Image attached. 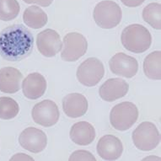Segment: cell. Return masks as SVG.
Returning <instances> with one entry per match:
<instances>
[{
    "label": "cell",
    "mask_w": 161,
    "mask_h": 161,
    "mask_svg": "<svg viewBox=\"0 0 161 161\" xmlns=\"http://www.w3.org/2000/svg\"><path fill=\"white\" fill-rule=\"evenodd\" d=\"M10 160H33V158L25 153H17L10 158Z\"/></svg>",
    "instance_id": "cell-26"
},
{
    "label": "cell",
    "mask_w": 161,
    "mask_h": 161,
    "mask_svg": "<svg viewBox=\"0 0 161 161\" xmlns=\"http://www.w3.org/2000/svg\"><path fill=\"white\" fill-rule=\"evenodd\" d=\"M34 38L23 25H12L0 32V55L7 61L17 62L31 53Z\"/></svg>",
    "instance_id": "cell-1"
},
{
    "label": "cell",
    "mask_w": 161,
    "mask_h": 161,
    "mask_svg": "<svg viewBox=\"0 0 161 161\" xmlns=\"http://www.w3.org/2000/svg\"><path fill=\"white\" fill-rule=\"evenodd\" d=\"M129 90V85L122 79H110L101 85L99 90L100 98L105 101L112 102L124 97Z\"/></svg>",
    "instance_id": "cell-13"
},
{
    "label": "cell",
    "mask_w": 161,
    "mask_h": 161,
    "mask_svg": "<svg viewBox=\"0 0 161 161\" xmlns=\"http://www.w3.org/2000/svg\"><path fill=\"white\" fill-rule=\"evenodd\" d=\"M143 20L156 30L161 29V5L158 3H151L143 10Z\"/></svg>",
    "instance_id": "cell-20"
},
{
    "label": "cell",
    "mask_w": 161,
    "mask_h": 161,
    "mask_svg": "<svg viewBox=\"0 0 161 161\" xmlns=\"http://www.w3.org/2000/svg\"><path fill=\"white\" fill-rule=\"evenodd\" d=\"M47 90V81L39 73L29 74L22 82L23 94L27 99L36 100L42 97Z\"/></svg>",
    "instance_id": "cell-15"
},
{
    "label": "cell",
    "mask_w": 161,
    "mask_h": 161,
    "mask_svg": "<svg viewBox=\"0 0 161 161\" xmlns=\"http://www.w3.org/2000/svg\"><path fill=\"white\" fill-rule=\"evenodd\" d=\"M87 99L81 94L72 93L66 95L63 100L64 113L71 118H78L84 116L88 111Z\"/></svg>",
    "instance_id": "cell-14"
},
{
    "label": "cell",
    "mask_w": 161,
    "mask_h": 161,
    "mask_svg": "<svg viewBox=\"0 0 161 161\" xmlns=\"http://www.w3.org/2000/svg\"><path fill=\"white\" fill-rule=\"evenodd\" d=\"M121 7L114 1L104 0L96 4L93 12V18L97 25L102 29H112L122 20Z\"/></svg>",
    "instance_id": "cell-3"
},
{
    "label": "cell",
    "mask_w": 161,
    "mask_h": 161,
    "mask_svg": "<svg viewBox=\"0 0 161 161\" xmlns=\"http://www.w3.org/2000/svg\"><path fill=\"white\" fill-rule=\"evenodd\" d=\"M23 20L28 27L40 29L47 25L48 17L47 14L40 7L33 5L25 8L23 14Z\"/></svg>",
    "instance_id": "cell-18"
},
{
    "label": "cell",
    "mask_w": 161,
    "mask_h": 161,
    "mask_svg": "<svg viewBox=\"0 0 161 161\" xmlns=\"http://www.w3.org/2000/svg\"><path fill=\"white\" fill-rule=\"evenodd\" d=\"M105 74L103 64L98 58H90L77 69V79L83 85L93 87L100 83Z\"/></svg>",
    "instance_id": "cell-7"
},
{
    "label": "cell",
    "mask_w": 161,
    "mask_h": 161,
    "mask_svg": "<svg viewBox=\"0 0 161 161\" xmlns=\"http://www.w3.org/2000/svg\"><path fill=\"white\" fill-rule=\"evenodd\" d=\"M34 122L42 127H53L58 122L59 110L54 101L44 100L35 105L31 111Z\"/></svg>",
    "instance_id": "cell-8"
},
{
    "label": "cell",
    "mask_w": 161,
    "mask_h": 161,
    "mask_svg": "<svg viewBox=\"0 0 161 161\" xmlns=\"http://www.w3.org/2000/svg\"><path fill=\"white\" fill-rule=\"evenodd\" d=\"M62 45L61 37L54 30L47 29L37 35V49L41 54L47 58H52L57 55L61 51Z\"/></svg>",
    "instance_id": "cell-10"
},
{
    "label": "cell",
    "mask_w": 161,
    "mask_h": 161,
    "mask_svg": "<svg viewBox=\"0 0 161 161\" xmlns=\"http://www.w3.org/2000/svg\"><path fill=\"white\" fill-rule=\"evenodd\" d=\"M19 111V106L10 97H0V119L10 120L14 118Z\"/></svg>",
    "instance_id": "cell-22"
},
{
    "label": "cell",
    "mask_w": 161,
    "mask_h": 161,
    "mask_svg": "<svg viewBox=\"0 0 161 161\" xmlns=\"http://www.w3.org/2000/svg\"><path fill=\"white\" fill-rule=\"evenodd\" d=\"M121 1L124 5L130 8H134V7L141 5L145 0H121Z\"/></svg>",
    "instance_id": "cell-25"
},
{
    "label": "cell",
    "mask_w": 161,
    "mask_h": 161,
    "mask_svg": "<svg viewBox=\"0 0 161 161\" xmlns=\"http://www.w3.org/2000/svg\"><path fill=\"white\" fill-rule=\"evenodd\" d=\"M96 158L92 153L89 151L85 150H78L72 153V155L69 158V160H91L95 161Z\"/></svg>",
    "instance_id": "cell-23"
},
{
    "label": "cell",
    "mask_w": 161,
    "mask_h": 161,
    "mask_svg": "<svg viewBox=\"0 0 161 161\" xmlns=\"http://www.w3.org/2000/svg\"><path fill=\"white\" fill-rule=\"evenodd\" d=\"M62 42L61 58L64 61H77L85 55L87 51V40L82 34L77 32L67 34Z\"/></svg>",
    "instance_id": "cell-6"
},
{
    "label": "cell",
    "mask_w": 161,
    "mask_h": 161,
    "mask_svg": "<svg viewBox=\"0 0 161 161\" xmlns=\"http://www.w3.org/2000/svg\"><path fill=\"white\" fill-rule=\"evenodd\" d=\"M122 46L127 51L142 53L148 50L152 43V36L147 28L139 24L130 25L122 31Z\"/></svg>",
    "instance_id": "cell-2"
},
{
    "label": "cell",
    "mask_w": 161,
    "mask_h": 161,
    "mask_svg": "<svg viewBox=\"0 0 161 161\" xmlns=\"http://www.w3.org/2000/svg\"><path fill=\"white\" fill-rule=\"evenodd\" d=\"M132 141L136 148L142 151L155 148L160 141L158 130L150 122H142L132 132Z\"/></svg>",
    "instance_id": "cell-5"
},
{
    "label": "cell",
    "mask_w": 161,
    "mask_h": 161,
    "mask_svg": "<svg viewBox=\"0 0 161 161\" xmlns=\"http://www.w3.org/2000/svg\"><path fill=\"white\" fill-rule=\"evenodd\" d=\"M23 74L18 69L6 67L0 69V91L14 94L20 90Z\"/></svg>",
    "instance_id": "cell-16"
},
{
    "label": "cell",
    "mask_w": 161,
    "mask_h": 161,
    "mask_svg": "<svg viewBox=\"0 0 161 161\" xmlns=\"http://www.w3.org/2000/svg\"><path fill=\"white\" fill-rule=\"evenodd\" d=\"M19 10L17 0H0V20H12L18 16Z\"/></svg>",
    "instance_id": "cell-21"
},
{
    "label": "cell",
    "mask_w": 161,
    "mask_h": 161,
    "mask_svg": "<svg viewBox=\"0 0 161 161\" xmlns=\"http://www.w3.org/2000/svg\"><path fill=\"white\" fill-rule=\"evenodd\" d=\"M143 72L148 79L159 80L161 78V53L153 52L148 54L143 62Z\"/></svg>",
    "instance_id": "cell-19"
},
{
    "label": "cell",
    "mask_w": 161,
    "mask_h": 161,
    "mask_svg": "<svg viewBox=\"0 0 161 161\" xmlns=\"http://www.w3.org/2000/svg\"><path fill=\"white\" fill-rule=\"evenodd\" d=\"M19 143L25 149L37 153L46 148L47 144V137L41 129L32 127H27L19 135Z\"/></svg>",
    "instance_id": "cell-9"
},
{
    "label": "cell",
    "mask_w": 161,
    "mask_h": 161,
    "mask_svg": "<svg viewBox=\"0 0 161 161\" xmlns=\"http://www.w3.org/2000/svg\"><path fill=\"white\" fill-rule=\"evenodd\" d=\"M109 66L113 74L127 79L134 77L138 70L137 60L122 53L115 54L109 62Z\"/></svg>",
    "instance_id": "cell-11"
},
{
    "label": "cell",
    "mask_w": 161,
    "mask_h": 161,
    "mask_svg": "<svg viewBox=\"0 0 161 161\" xmlns=\"http://www.w3.org/2000/svg\"><path fill=\"white\" fill-rule=\"evenodd\" d=\"M138 118V110L132 102H122L111 111L110 122L115 129L126 131L133 126Z\"/></svg>",
    "instance_id": "cell-4"
},
{
    "label": "cell",
    "mask_w": 161,
    "mask_h": 161,
    "mask_svg": "<svg viewBox=\"0 0 161 161\" xmlns=\"http://www.w3.org/2000/svg\"><path fill=\"white\" fill-rule=\"evenodd\" d=\"M25 3H29V4H31V3H36V4H39L42 7H48V6L52 4L53 0H23Z\"/></svg>",
    "instance_id": "cell-24"
},
{
    "label": "cell",
    "mask_w": 161,
    "mask_h": 161,
    "mask_svg": "<svg viewBox=\"0 0 161 161\" xmlns=\"http://www.w3.org/2000/svg\"><path fill=\"white\" fill-rule=\"evenodd\" d=\"M98 154L106 160H116L122 155L123 146L121 140L114 135H105L97 143Z\"/></svg>",
    "instance_id": "cell-12"
},
{
    "label": "cell",
    "mask_w": 161,
    "mask_h": 161,
    "mask_svg": "<svg viewBox=\"0 0 161 161\" xmlns=\"http://www.w3.org/2000/svg\"><path fill=\"white\" fill-rule=\"evenodd\" d=\"M69 135L72 141L76 144L86 146L95 140V130L88 122H79L72 126Z\"/></svg>",
    "instance_id": "cell-17"
}]
</instances>
